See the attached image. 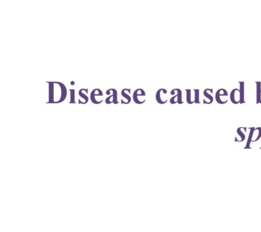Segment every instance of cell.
I'll use <instances>...</instances> for the list:
<instances>
[{"label":"cell","mask_w":261,"mask_h":232,"mask_svg":"<svg viewBox=\"0 0 261 232\" xmlns=\"http://www.w3.org/2000/svg\"><path fill=\"white\" fill-rule=\"evenodd\" d=\"M48 84L49 104H59L63 102L67 97V89L65 85L61 83L50 82Z\"/></svg>","instance_id":"6da1fadb"},{"label":"cell","mask_w":261,"mask_h":232,"mask_svg":"<svg viewBox=\"0 0 261 232\" xmlns=\"http://www.w3.org/2000/svg\"><path fill=\"white\" fill-rule=\"evenodd\" d=\"M167 93V91H166V89H159V90L157 91L156 93V100L157 102L160 104V105H165V104H166L167 101H168V99H167V100H164L163 98H164L165 95H166Z\"/></svg>","instance_id":"7a4b0ae2"},{"label":"cell","mask_w":261,"mask_h":232,"mask_svg":"<svg viewBox=\"0 0 261 232\" xmlns=\"http://www.w3.org/2000/svg\"><path fill=\"white\" fill-rule=\"evenodd\" d=\"M227 95L228 93L225 89H220L216 93V101H217V103L219 104V105H224V104H226L227 101L222 100V97H226L227 96Z\"/></svg>","instance_id":"3957f363"},{"label":"cell","mask_w":261,"mask_h":232,"mask_svg":"<svg viewBox=\"0 0 261 232\" xmlns=\"http://www.w3.org/2000/svg\"><path fill=\"white\" fill-rule=\"evenodd\" d=\"M230 99L234 105L240 104V89H234L231 91L230 95Z\"/></svg>","instance_id":"277c9868"},{"label":"cell","mask_w":261,"mask_h":232,"mask_svg":"<svg viewBox=\"0 0 261 232\" xmlns=\"http://www.w3.org/2000/svg\"><path fill=\"white\" fill-rule=\"evenodd\" d=\"M144 96H146L145 91L142 89H138L135 91L134 95H133V98H134V102L137 104V105H142L139 98H140V97H144Z\"/></svg>","instance_id":"5b68a950"},{"label":"cell","mask_w":261,"mask_h":232,"mask_svg":"<svg viewBox=\"0 0 261 232\" xmlns=\"http://www.w3.org/2000/svg\"><path fill=\"white\" fill-rule=\"evenodd\" d=\"M212 93H213V89H207L204 91V96L207 98V100L203 99L204 105H211V104L213 102L214 98L213 97H212Z\"/></svg>","instance_id":"8992f818"},{"label":"cell","mask_w":261,"mask_h":232,"mask_svg":"<svg viewBox=\"0 0 261 232\" xmlns=\"http://www.w3.org/2000/svg\"><path fill=\"white\" fill-rule=\"evenodd\" d=\"M87 93H88V89H83L79 91L80 97H82V101H79L80 105H85L89 101Z\"/></svg>","instance_id":"52a82bcc"},{"label":"cell","mask_w":261,"mask_h":232,"mask_svg":"<svg viewBox=\"0 0 261 232\" xmlns=\"http://www.w3.org/2000/svg\"><path fill=\"white\" fill-rule=\"evenodd\" d=\"M130 89H124L122 91L121 94L122 97L125 98V101L121 103L122 105H128V104L130 102L132 98H130Z\"/></svg>","instance_id":"ba28073f"},{"label":"cell","mask_w":261,"mask_h":232,"mask_svg":"<svg viewBox=\"0 0 261 232\" xmlns=\"http://www.w3.org/2000/svg\"><path fill=\"white\" fill-rule=\"evenodd\" d=\"M102 95H103V93H102V91L100 90V89H94V90L92 91L91 93V100L92 102L95 104V105H97V101H96V97L97 96L101 97Z\"/></svg>","instance_id":"9c48e42d"},{"label":"cell","mask_w":261,"mask_h":232,"mask_svg":"<svg viewBox=\"0 0 261 232\" xmlns=\"http://www.w3.org/2000/svg\"><path fill=\"white\" fill-rule=\"evenodd\" d=\"M240 104L242 105V104H244L246 102L245 101V92H244V83L240 82Z\"/></svg>","instance_id":"30bf717a"},{"label":"cell","mask_w":261,"mask_h":232,"mask_svg":"<svg viewBox=\"0 0 261 232\" xmlns=\"http://www.w3.org/2000/svg\"><path fill=\"white\" fill-rule=\"evenodd\" d=\"M254 130L255 127L250 128V134H249L248 141H247L246 147L244 148H246V149H248V148H251L250 144L251 142H252L253 134H254Z\"/></svg>","instance_id":"8fae6325"},{"label":"cell","mask_w":261,"mask_h":232,"mask_svg":"<svg viewBox=\"0 0 261 232\" xmlns=\"http://www.w3.org/2000/svg\"><path fill=\"white\" fill-rule=\"evenodd\" d=\"M256 104L258 105L260 104V93H261V83L260 82H256Z\"/></svg>","instance_id":"7c38bea8"},{"label":"cell","mask_w":261,"mask_h":232,"mask_svg":"<svg viewBox=\"0 0 261 232\" xmlns=\"http://www.w3.org/2000/svg\"><path fill=\"white\" fill-rule=\"evenodd\" d=\"M254 134H256V137H254L252 139V142H256L258 141L259 139L261 138V128L257 127L255 128Z\"/></svg>","instance_id":"4fadbf2b"},{"label":"cell","mask_w":261,"mask_h":232,"mask_svg":"<svg viewBox=\"0 0 261 232\" xmlns=\"http://www.w3.org/2000/svg\"><path fill=\"white\" fill-rule=\"evenodd\" d=\"M243 129H244V128L240 127L238 128V130H237V132H238V134L240 137V140H239L238 142H243L244 141L245 139H246V134H245L244 132H243Z\"/></svg>","instance_id":"5bb4252c"},{"label":"cell","mask_w":261,"mask_h":232,"mask_svg":"<svg viewBox=\"0 0 261 232\" xmlns=\"http://www.w3.org/2000/svg\"><path fill=\"white\" fill-rule=\"evenodd\" d=\"M175 91H176L177 95V104L181 105V104H183L182 93H181L180 89H175Z\"/></svg>","instance_id":"9a60e30c"},{"label":"cell","mask_w":261,"mask_h":232,"mask_svg":"<svg viewBox=\"0 0 261 232\" xmlns=\"http://www.w3.org/2000/svg\"><path fill=\"white\" fill-rule=\"evenodd\" d=\"M187 101L189 105H192L194 103V101L192 100V93L191 90L190 89H187Z\"/></svg>","instance_id":"2e32d148"},{"label":"cell","mask_w":261,"mask_h":232,"mask_svg":"<svg viewBox=\"0 0 261 232\" xmlns=\"http://www.w3.org/2000/svg\"><path fill=\"white\" fill-rule=\"evenodd\" d=\"M195 97H194V103L200 104L199 99V89H195Z\"/></svg>","instance_id":"e0dca14e"},{"label":"cell","mask_w":261,"mask_h":232,"mask_svg":"<svg viewBox=\"0 0 261 232\" xmlns=\"http://www.w3.org/2000/svg\"><path fill=\"white\" fill-rule=\"evenodd\" d=\"M112 91V96H113V104L114 105H117L118 104V97H117V91H116V89H111Z\"/></svg>","instance_id":"ac0fdd59"},{"label":"cell","mask_w":261,"mask_h":232,"mask_svg":"<svg viewBox=\"0 0 261 232\" xmlns=\"http://www.w3.org/2000/svg\"><path fill=\"white\" fill-rule=\"evenodd\" d=\"M70 101L69 104H75V90L74 89H70Z\"/></svg>","instance_id":"d6986e66"},{"label":"cell","mask_w":261,"mask_h":232,"mask_svg":"<svg viewBox=\"0 0 261 232\" xmlns=\"http://www.w3.org/2000/svg\"><path fill=\"white\" fill-rule=\"evenodd\" d=\"M170 103L171 105H175V104L177 103V95H174V96H173L170 99Z\"/></svg>","instance_id":"ffe728a7"},{"label":"cell","mask_w":261,"mask_h":232,"mask_svg":"<svg viewBox=\"0 0 261 232\" xmlns=\"http://www.w3.org/2000/svg\"><path fill=\"white\" fill-rule=\"evenodd\" d=\"M106 103L107 105H110V104L113 103V96L110 95V96L108 97L107 99H106Z\"/></svg>","instance_id":"44dd1931"},{"label":"cell","mask_w":261,"mask_h":232,"mask_svg":"<svg viewBox=\"0 0 261 232\" xmlns=\"http://www.w3.org/2000/svg\"><path fill=\"white\" fill-rule=\"evenodd\" d=\"M260 104H261V93H260Z\"/></svg>","instance_id":"7402d4cb"},{"label":"cell","mask_w":261,"mask_h":232,"mask_svg":"<svg viewBox=\"0 0 261 232\" xmlns=\"http://www.w3.org/2000/svg\"><path fill=\"white\" fill-rule=\"evenodd\" d=\"M260 149H261V147H260Z\"/></svg>","instance_id":"603a6c76"}]
</instances>
